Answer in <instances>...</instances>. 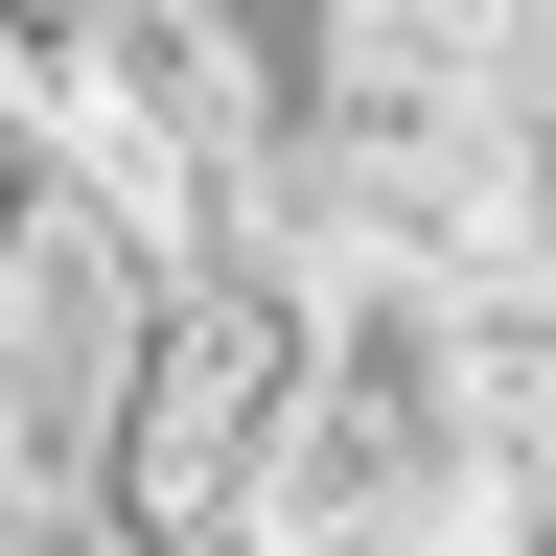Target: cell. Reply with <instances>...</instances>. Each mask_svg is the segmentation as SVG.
I'll return each mask as SVG.
<instances>
[{
	"label": "cell",
	"mask_w": 556,
	"mask_h": 556,
	"mask_svg": "<svg viewBox=\"0 0 556 556\" xmlns=\"http://www.w3.org/2000/svg\"><path fill=\"white\" fill-rule=\"evenodd\" d=\"M278 417H302V278L186 255L163 302H139V371H116L93 486H70V510H93V533H139V556H232V533H255Z\"/></svg>",
	"instance_id": "obj_1"
},
{
	"label": "cell",
	"mask_w": 556,
	"mask_h": 556,
	"mask_svg": "<svg viewBox=\"0 0 556 556\" xmlns=\"http://www.w3.org/2000/svg\"><path fill=\"white\" fill-rule=\"evenodd\" d=\"M93 24H116V0H0V70H24V93H47V70L93 47Z\"/></svg>",
	"instance_id": "obj_2"
}]
</instances>
